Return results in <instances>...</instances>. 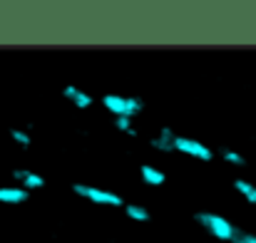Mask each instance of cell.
I'll list each match as a JSON object with an SVG mask.
<instances>
[{
  "mask_svg": "<svg viewBox=\"0 0 256 243\" xmlns=\"http://www.w3.org/2000/svg\"><path fill=\"white\" fill-rule=\"evenodd\" d=\"M196 224H202L212 236H216V239H222V241H232L239 236V229L232 224V221H226L224 216H219V214H212V211H199L196 216Z\"/></svg>",
  "mask_w": 256,
  "mask_h": 243,
  "instance_id": "obj_1",
  "label": "cell"
},
{
  "mask_svg": "<svg viewBox=\"0 0 256 243\" xmlns=\"http://www.w3.org/2000/svg\"><path fill=\"white\" fill-rule=\"evenodd\" d=\"M102 104L110 112H114L117 117H127V119L134 117V114H140L144 109V102L140 97H120V94H104L102 97Z\"/></svg>",
  "mask_w": 256,
  "mask_h": 243,
  "instance_id": "obj_2",
  "label": "cell"
},
{
  "mask_svg": "<svg viewBox=\"0 0 256 243\" xmlns=\"http://www.w3.org/2000/svg\"><path fill=\"white\" fill-rule=\"evenodd\" d=\"M72 191L80 194V196H85V199H90V201H94V204H104V206H122V204H124V201H122L117 194H112V191L92 189V186H82V184H75Z\"/></svg>",
  "mask_w": 256,
  "mask_h": 243,
  "instance_id": "obj_3",
  "label": "cell"
},
{
  "mask_svg": "<svg viewBox=\"0 0 256 243\" xmlns=\"http://www.w3.org/2000/svg\"><path fill=\"white\" fill-rule=\"evenodd\" d=\"M174 149L176 152H184L189 157H196V159H204V162H212L214 152L209 147H204L202 142L196 139H189V137H174Z\"/></svg>",
  "mask_w": 256,
  "mask_h": 243,
  "instance_id": "obj_4",
  "label": "cell"
},
{
  "mask_svg": "<svg viewBox=\"0 0 256 243\" xmlns=\"http://www.w3.org/2000/svg\"><path fill=\"white\" fill-rule=\"evenodd\" d=\"M15 179H20V184H22V189H42L45 186V179L40 176V174H32V171H15L12 174Z\"/></svg>",
  "mask_w": 256,
  "mask_h": 243,
  "instance_id": "obj_5",
  "label": "cell"
},
{
  "mask_svg": "<svg viewBox=\"0 0 256 243\" xmlns=\"http://www.w3.org/2000/svg\"><path fill=\"white\" fill-rule=\"evenodd\" d=\"M0 201L2 204H22V201H28V189H8V186H2L0 189Z\"/></svg>",
  "mask_w": 256,
  "mask_h": 243,
  "instance_id": "obj_6",
  "label": "cell"
},
{
  "mask_svg": "<svg viewBox=\"0 0 256 243\" xmlns=\"http://www.w3.org/2000/svg\"><path fill=\"white\" fill-rule=\"evenodd\" d=\"M140 174H142L144 184H150V186H160V184L167 181V176L160 169H152V166H140Z\"/></svg>",
  "mask_w": 256,
  "mask_h": 243,
  "instance_id": "obj_7",
  "label": "cell"
},
{
  "mask_svg": "<svg viewBox=\"0 0 256 243\" xmlns=\"http://www.w3.org/2000/svg\"><path fill=\"white\" fill-rule=\"evenodd\" d=\"M234 189H236L249 204H254L256 206V186H252V184L244 181V179H236V181H234Z\"/></svg>",
  "mask_w": 256,
  "mask_h": 243,
  "instance_id": "obj_8",
  "label": "cell"
},
{
  "mask_svg": "<svg viewBox=\"0 0 256 243\" xmlns=\"http://www.w3.org/2000/svg\"><path fill=\"white\" fill-rule=\"evenodd\" d=\"M124 214L130 219H134V221H150V211L142 209V206H134V204H127L124 206Z\"/></svg>",
  "mask_w": 256,
  "mask_h": 243,
  "instance_id": "obj_9",
  "label": "cell"
},
{
  "mask_svg": "<svg viewBox=\"0 0 256 243\" xmlns=\"http://www.w3.org/2000/svg\"><path fill=\"white\" fill-rule=\"evenodd\" d=\"M154 149H160V152H174V139H164V137H157V139H152L150 142Z\"/></svg>",
  "mask_w": 256,
  "mask_h": 243,
  "instance_id": "obj_10",
  "label": "cell"
},
{
  "mask_svg": "<svg viewBox=\"0 0 256 243\" xmlns=\"http://www.w3.org/2000/svg\"><path fill=\"white\" fill-rule=\"evenodd\" d=\"M222 157H224L226 162H232L234 166H244V164H246V159H244L242 154H236V152H232V149H222Z\"/></svg>",
  "mask_w": 256,
  "mask_h": 243,
  "instance_id": "obj_11",
  "label": "cell"
},
{
  "mask_svg": "<svg viewBox=\"0 0 256 243\" xmlns=\"http://www.w3.org/2000/svg\"><path fill=\"white\" fill-rule=\"evenodd\" d=\"M114 127H117L120 132H127L130 137H134V134H137V132H134V127L130 124V119H127V117H117V119H114Z\"/></svg>",
  "mask_w": 256,
  "mask_h": 243,
  "instance_id": "obj_12",
  "label": "cell"
},
{
  "mask_svg": "<svg viewBox=\"0 0 256 243\" xmlns=\"http://www.w3.org/2000/svg\"><path fill=\"white\" fill-rule=\"evenodd\" d=\"M72 102H75V107L85 109V107H90V104H92V97H90V94H85V92H78Z\"/></svg>",
  "mask_w": 256,
  "mask_h": 243,
  "instance_id": "obj_13",
  "label": "cell"
},
{
  "mask_svg": "<svg viewBox=\"0 0 256 243\" xmlns=\"http://www.w3.org/2000/svg\"><path fill=\"white\" fill-rule=\"evenodd\" d=\"M10 137H12L20 147H28V144H30V137H28L25 132H20V129H12V132H10Z\"/></svg>",
  "mask_w": 256,
  "mask_h": 243,
  "instance_id": "obj_14",
  "label": "cell"
},
{
  "mask_svg": "<svg viewBox=\"0 0 256 243\" xmlns=\"http://www.w3.org/2000/svg\"><path fill=\"white\" fill-rule=\"evenodd\" d=\"M234 243H256L254 234H246V231H239V236L234 239Z\"/></svg>",
  "mask_w": 256,
  "mask_h": 243,
  "instance_id": "obj_15",
  "label": "cell"
},
{
  "mask_svg": "<svg viewBox=\"0 0 256 243\" xmlns=\"http://www.w3.org/2000/svg\"><path fill=\"white\" fill-rule=\"evenodd\" d=\"M80 89L78 87H72V84H68V87H62V94L68 97V99H75V94H78Z\"/></svg>",
  "mask_w": 256,
  "mask_h": 243,
  "instance_id": "obj_16",
  "label": "cell"
}]
</instances>
